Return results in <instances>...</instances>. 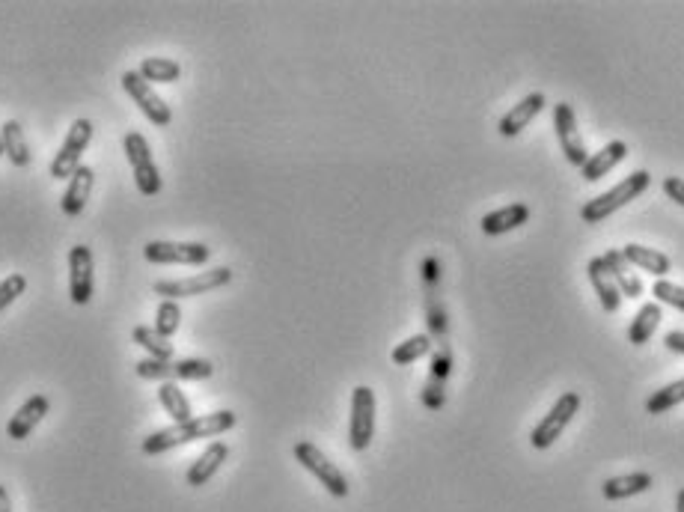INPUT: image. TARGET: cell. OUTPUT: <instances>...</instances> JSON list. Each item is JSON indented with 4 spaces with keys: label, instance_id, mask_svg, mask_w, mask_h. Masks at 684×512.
<instances>
[{
    "label": "cell",
    "instance_id": "6da1fadb",
    "mask_svg": "<svg viewBox=\"0 0 684 512\" xmlns=\"http://www.w3.org/2000/svg\"><path fill=\"white\" fill-rule=\"evenodd\" d=\"M649 185H652V176H649L646 170H634V173L625 176L616 188H610V191H604L601 197L583 203L580 218H583L586 224H601L604 218H610L613 212H619L622 206H628L631 200H637Z\"/></svg>",
    "mask_w": 684,
    "mask_h": 512
},
{
    "label": "cell",
    "instance_id": "7a4b0ae2",
    "mask_svg": "<svg viewBox=\"0 0 684 512\" xmlns=\"http://www.w3.org/2000/svg\"><path fill=\"white\" fill-rule=\"evenodd\" d=\"M134 373L146 382H200L215 373V367L203 358H185V361H155L143 358L134 364Z\"/></svg>",
    "mask_w": 684,
    "mask_h": 512
},
{
    "label": "cell",
    "instance_id": "3957f363",
    "mask_svg": "<svg viewBox=\"0 0 684 512\" xmlns=\"http://www.w3.org/2000/svg\"><path fill=\"white\" fill-rule=\"evenodd\" d=\"M122 149H125V158L134 170V185L143 197H155L161 191V173H158V164L152 158V149H149V140L140 134V131H128L122 137Z\"/></svg>",
    "mask_w": 684,
    "mask_h": 512
},
{
    "label": "cell",
    "instance_id": "277c9868",
    "mask_svg": "<svg viewBox=\"0 0 684 512\" xmlns=\"http://www.w3.org/2000/svg\"><path fill=\"white\" fill-rule=\"evenodd\" d=\"M292 453H295V459L301 462V468H307V471L328 489V495H334V498H348V480H345V474H342L340 468H337L313 441H298V444L292 447Z\"/></svg>",
    "mask_w": 684,
    "mask_h": 512
},
{
    "label": "cell",
    "instance_id": "5b68a950",
    "mask_svg": "<svg viewBox=\"0 0 684 512\" xmlns=\"http://www.w3.org/2000/svg\"><path fill=\"white\" fill-rule=\"evenodd\" d=\"M577 408H580V396L574 393V390H569V393H563L554 405H551V411L536 423V429L530 432V444L536 447V450H548V447H554L557 444V438L566 432V426L571 423V417L577 414Z\"/></svg>",
    "mask_w": 684,
    "mask_h": 512
},
{
    "label": "cell",
    "instance_id": "8992f818",
    "mask_svg": "<svg viewBox=\"0 0 684 512\" xmlns=\"http://www.w3.org/2000/svg\"><path fill=\"white\" fill-rule=\"evenodd\" d=\"M232 280V271L227 265L221 268H212V271H200L194 277H182V280H158L152 286L155 295H164L167 301H176V298H194V295H206L212 289H221Z\"/></svg>",
    "mask_w": 684,
    "mask_h": 512
},
{
    "label": "cell",
    "instance_id": "52a82bcc",
    "mask_svg": "<svg viewBox=\"0 0 684 512\" xmlns=\"http://www.w3.org/2000/svg\"><path fill=\"white\" fill-rule=\"evenodd\" d=\"M375 438V390L360 384L351 393V423H348V444L351 450H366Z\"/></svg>",
    "mask_w": 684,
    "mask_h": 512
},
{
    "label": "cell",
    "instance_id": "ba28073f",
    "mask_svg": "<svg viewBox=\"0 0 684 512\" xmlns=\"http://www.w3.org/2000/svg\"><path fill=\"white\" fill-rule=\"evenodd\" d=\"M90 140H93V123L84 117L75 120L66 140H63V146H60V152L51 161V176L54 179H72V173L81 167V155L87 152Z\"/></svg>",
    "mask_w": 684,
    "mask_h": 512
},
{
    "label": "cell",
    "instance_id": "9c48e42d",
    "mask_svg": "<svg viewBox=\"0 0 684 512\" xmlns=\"http://www.w3.org/2000/svg\"><path fill=\"white\" fill-rule=\"evenodd\" d=\"M122 87H125V93L134 99V105L140 108V114L152 123V126L158 128H167L170 123H173V111H170V105L152 90V84H146L134 69L131 72H125L122 75Z\"/></svg>",
    "mask_w": 684,
    "mask_h": 512
},
{
    "label": "cell",
    "instance_id": "30bf717a",
    "mask_svg": "<svg viewBox=\"0 0 684 512\" xmlns=\"http://www.w3.org/2000/svg\"><path fill=\"white\" fill-rule=\"evenodd\" d=\"M143 256L152 265H206L212 248L203 242H149Z\"/></svg>",
    "mask_w": 684,
    "mask_h": 512
},
{
    "label": "cell",
    "instance_id": "8fae6325",
    "mask_svg": "<svg viewBox=\"0 0 684 512\" xmlns=\"http://www.w3.org/2000/svg\"><path fill=\"white\" fill-rule=\"evenodd\" d=\"M554 128H557V137H560L566 161L571 167H583L589 161V152H586V143H583V137L577 131V117H574L569 102H560L554 108Z\"/></svg>",
    "mask_w": 684,
    "mask_h": 512
},
{
    "label": "cell",
    "instance_id": "7c38bea8",
    "mask_svg": "<svg viewBox=\"0 0 684 512\" xmlns=\"http://www.w3.org/2000/svg\"><path fill=\"white\" fill-rule=\"evenodd\" d=\"M69 298L81 307L93 301V251L87 245L69 251Z\"/></svg>",
    "mask_w": 684,
    "mask_h": 512
},
{
    "label": "cell",
    "instance_id": "4fadbf2b",
    "mask_svg": "<svg viewBox=\"0 0 684 512\" xmlns=\"http://www.w3.org/2000/svg\"><path fill=\"white\" fill-rule=\"evenodd\" d=\"M48 408H51V402H48V396H42V393H33L30 399H24V405L9 417V423H6V435L12 438V441H24L39 423H42V417L48 414Z\"/></svg>",
    "mask_w": 684,
    "mask_h": 512
},
{
    "label": "cell",
    "instance_id": "5bb4252c",
    "mask_svg": "<svg viewBox=\"0 0 684 512\" xmlns=\"http://www.w3.org/2000/svg\"><path fill=\"white\" fill-rule=\"evenodd\" d=\"M93 182H96V173H93L90 164H81V167L72 173L69 188H66V194H63V200H60V209H63L69 218H78V215L87 209V200H90V194H93Z\"/></svg>",
    "mask_w": 684,
    "mask_h": 512
},
{
    "label": "cell",
    "instance_id": "9a60e30c",
    "mask_svg": "<svg viewBox=\"0 0 684 512\" xmlns=\"http://www.w3.org/2000/svg\"><path fill=\"white\" fill-rule=\"evenodd\" d=\"M545 93H530V96H524L503 120H500V126H497V131L503 134V137H515V134H521L524 128L530 126L542 111H545Z\"/></svg>",
    "mask_w": 684,
    "mask_h": 512
},
{
    "label": "cell",
    "instance_id": "2e32d148",
    "mask_svg": "<svg viewBox=\"0 0 684 512\" xmlns=\"http://www.w3.org/2000/svg\"><path fill=\"white\" fill-rule=\"evenodd\" d=\"M229 459V447L224 444V441H215V444H209L200 456H197V462L188 468V486H194V489H200V486H206L218 471H221V465Z\"/></svg>",
    "mask_w": 684,
    "mask_h": 512
},
{
    "label": "cell",
    "instance_id": "e0dca14e",
    "mask_svg": "<svg viewBox=\"0 0 684 512\" xmlns=\"http://www.w3.org/2000/svg\"><path fill=\"white\" fill-rule=\"evenodd\" d=\"M586 274H589V280H592V286H595V295H598L604 313H616V310L622 307V295H619V286H616L613 274H610L607 265L601 262V256H595V259L586 262Z\"/></svg>",
    "mask_w": 684,
    "mask_h": 512
},
{
    "label": "cell",
    "instance_id": "ac0fdd59",
    "mask_svg": "<svg viewBox=\"0 0 684 512\" xmlns=\"http://www.w3.org/2000/svg\"><path fill=\"white\" fill-rule=\"evenodd\" d=\"M601 262L613 274V280L619 286V295H625V298H640L643 295V280L634 271V265L622 256V251H607V254L601 256Z\"/></svg>",
    "mask_w": 684,
    "mask_h": 512
},
{
    "label": "cell",
    "instance_id": "d6986e66",
    "mask_svg": "<svg viewBox=\"0 0 684 512\" xmlns=\"http://www.w3.org/2000/svg\"><path fill=\"white\" fill-rule=\"evenodd\" d=\"M652 489V474L646 471H634V474H622V477H610L604 480L601 486V495L607 501H628V498H637L643 492Z\"/></svg>",
    "mask_w": 684,
    "mask_h": 512
},
{
    "label": "cell",
    "instance_id": "ffe728a7",
    "mask_svg": "<svg viewBox=\"0 0 684 512\" xmlns=\"http://www.w3.org/2000/svg\"><path fill=\"white\" fill-rule=\"evenodd\" d=\"M238 423V417L232 411H215V414H203V417H194L185 426V435H188V444L191 441H200V438H218L229 432L232 426Z\"/></svg>",
    "mask_w": 684,
    "mask_h": 512
},
{
    "label": "cell",
    "instance_id": "44dd1931",
    "mask_svg": "<svg viewBox=\"0 0 684 512\" xmlns=\"http://www.w3.org/2000/svg\"><path fill=\"white\" fill-rule=\"evenodd\" d=\"M625 155H628V146H625L622 140H613V143H607L601 152L589 155V161L580 167V173H583V179H586V182H598V179H601V176H607L616 164H622V161H625Z\"/></svg>",
    "mask_w": 684,
    "mask_h": 512
},
{
    "label": "cell",
    "instance_id": "7402d4cb",
    "mask_svg": "<svg viewBox=\"0 0 684 512\" xmlns=\"http://www.w3.org/2000/svg\"><path fill=\"white\" fill-rule=\"evenodd\" d=\"M527 218H530V209L524 203H512V206H503L497 212H488L482 218V233L485 236H503V233L518 230L521 224H527Z\"/></svg>",
    "mask_w": 684,
    "mask_h": 512
},
{
    "label": "cell",
    "instance_id": "603a6c76",
    "mask_svg": "<svg viewBox=\"0 0 684 512\" xmlns=\"http://www.w3.org/2000/svg\"><path fill=\"white\" fill-rule=\"evenodd\" d=\"M622 256L634 265V268H643L646 274H655L658 280H664V274L673 271V262L670 256L655 251V248H643V245H625L622 248Z\"/></svg>",
    "mask_w": 684,
    "mask_h": 512
},
{
    "label": "cell",
    "instance_id": "cb8c5ba5",
    "mask_svg": "<svg viewBox=\"0 0 684 512\" xmlns=\"http://www.w3.org/2000/svg\"><path fill=\"white\" fill-rule=\"evenodd\" d=\"M661 316H664V313H661V304H658V301L643 304V307L637 310L631 328H628V340H631L634 346H646V343L655 337V331H658V325H661Z\"/></svg>",
    "mask_w": 684,
    "mask_h": 512
},
{
    "label": "cell",
    "instance_id": "d4e9b609",
    "mask_svg": "<svg viewBox=\"0 0 684 512\" xmlns=\"http://www.w3.org/2000/svg\"><path fill=\"white\" fill-rule=\"evenodd\" d=\"M0 134H3V155L9 158V164L12 167H30V146H27L21 123H15V120L3 123Z\"/></svg>",
    "mask_w": 684,
    "mask_h": 512
},
{
    "label": "cell",
    "instance_id": "484cf974",
    "mask_svg": "<svg viewBox=\"0 0 684 512\" xmlns=\"http://www.w3.org/2000/svg\"><path fill=\"white\" fill-rule=\"evenodd\" d=\"M158 402H161V408L173 417V423H188V420H194L191 402H188V396L182 393V387L176 382L158 384Z\"/></svg>",
    "mask_w": 684,
    "mask_h": 512
},
{
    "label": "cell",
    "instance_id": "4316f807",
    "mask_svg": "<svg viewBox=\"0 0 684 512\" xmlns=\"http://www.w3.org/2000/svg\"><path fill=\"white\" fill-rule=\"evenodd\" d=\"M137 75L146 84H176L182 75V66L170 57H146L137 69Z\"/></svg>",
    "mask_w": 684,
    "mask_h": 512
},
{
    "label": "cell",
    "instance_id": "83f0119b",
    "mask_svg": "<svg viewBox=\"0 0 684 512\" xmlns=\"http://www.w3.org/2000/svg\"><path fill=\"white\" fill-rule=\"evenodd\" d=\"M182 444H188L185 426H182V423H173V426H167V429H158V432L146 435L143 444H140V450H143L146 456H158V453H167V450L182 447Z\"/></svg>",
    "mask_w": 684,
    "mask_h": 512
},
{
    "label": "cell",
    "instance_id": "f1b7e54d",
    "mask_svg": "<svg viewBox=\"0 0 684 512\" xmlns=\"http://www.w3.org/2000/svg\"><path fill=\"white\" fill-rule=\"evenodd\" d=\"M131 340H134L137 346H143V349L149 352V358H155V361H173V343H170L167 337H161L155 328L137 325L134 334H131Z\"/></svg>",
    "mask_w": 684,
    "mask_h": 512
},
{
    "label": "cell",
    "instance_id": "f546056e",
    "mask_svg": "<svg viewBox=\"0 0 684 512\" xmlns=\"http://www.w3.org/2000/svg\"><path fill=\"white\" fill-rule=\"evenodd\" d=\"M432 346H435V343H432L429 334H414V337H408L405 343H399V346L390 352V358H393L396 367H408V364L426 358V355L432 352Z\"/></svg>",
    "mask_w": 684,
    "mask_h": 512
},
{
    "label": "cell",
    "instance_id": "4dcf8cb0",
    "mask_svg": "<svg viewBox=\"0 0 684 512\" xmlns=\"http://www.w3.org/2000/svg\"><path fill=\"white\" fill-rule=\"evenodd\" d=\"M684 402V379H679V382L667 384V387H661V390H655L652 396H649V402H646V411L649 414H667L670 408H676V405H682Z\"/></svg>",
    "mask_w": 684,
    "mask_h": 512
},
{
    "label": "cell",
    "instance_id": "1f68e13d",
    "mask_svg": "<svg viewBox=\"0 0 684 512\" xmlns=\"http://www.w3.org/2000/svg\"><path fill=\"white\" fill-rule=\"evenodd\" d=\"M179 325H182V310H179V304L164 298V301L158 304V310H155V325H152V328H155L161 337L170 340V337L179 331Z\"/></svg>",
    "mask_w": 684,
    "mask_h": 512
},
{
    "label": "cell",
    "instance_id": "d6a6232c",
    "mask_svg": "<svg viewBox=\"0 0 684 512\" xmlns=\"http://www.w3.org/2000/svg\"><path fill=\"white\" fill-rule=\"evenodd\" d=\"M426 322H429V337H438V340H444L447 337V313H444V304H441V298H438V292H435V286H429V298H426Z\"/></svg>",
    "mask_w": 684,
    "mask_h": 512
},
{
    "label": "cell",
    "instance_id": "836d02e7",
    "mask_svg": "<svg viewBox=\"0 0 684 512\" xmlns=\"http://www.w3.org/2000/svg\"><path fill=\"white\" fill-rule=\"evenodd\" d=\"M652 295L658 298V304L676 307V310H682L684 313V286H679V283H670V280H655Z\"/></svg>",
    "mask_w": 684,
    "mask_h": 512
},
{
    "label": "cell",
    "instance_id": "e575fe53",
    "mask_svg": "<svg viewBox=\"0 0 684 512\" xmlns=\"http://www.w3.org/2000/svg\"><path fill=\"white\" fill-rule=\"evenodd\" d=\"M24 289H27V277H24V274H9L6 280H0V313H3L18 295H24Z\"/></svg>",
    "mask_w": 684,
    "mask_h": 512
},
{
    "label": "cell",
    "instance_id": "d590c367",
    "mask_svg": "<svg viewBox=\"0 0 684 512\" xmlns=\"http://www.w3.org/2000/svg\"><path fill=\"white\" fill-rule=\"evenodd\" d=\"M453 373V352L441 343V349L432 358V382L447 384V376Z\"/></svg>",
    "mask_w": 684,
    "mask_h": 512
},
{
    "label": "cell",
    "instance_id": "8d00e7d4",
    "mask_svg": "<svg viewBox=\"0 0 684 512\" xmlns=\"http://www.w3.org/2000/svg\"><path fill=\"white\" fill-rule=\"evenodd\" d=\"M423 402L429 405V408H441L444 402H447V393H444V384L438 382H426V390H423Z\"/></svg>",
    "mask_w": 684,
    "mask_h": 512
},
{
    "label": "cell",
    "instance_id": "74e56055",
    "mask_svg": "<svg viewBox=\"0 0 684 512\" xmlns=\"http://www.w3.org/2000/svg\"><path fill=\"white\" fill-rule=\"evenodd\" d=\"M664 194H667L670 200H676L684 209V179H679V176H667V179H664Z\"/></svg>",
    "mask_w": 684,
    "mask_h": 512
},
{
    "label": "cell",
    "instance_id": "f35d334b",
    "mask_svg": "<svg viewBox=\"0 0 684 512\" xmlns=\"http://www.w3.org/2000/svg\"><path fill=\"white\" fill-rule=\"evenodd\" d=\"M664 346H667L670 352H676V355H684V331H670V334L664 337Z\"/></svg>",
    "mask_w": 684,
    "mask_h": 512
},
{
    "label": "cell",
    "instance_id": "ab89813d",
    "mask_svg": "<svg viewBox=\"0 0 684 512\" xmlns=\"http://www.w3.org/2000/svg\"><path fill=\"white\" fill-rule=\"evenodd\" d=\"M423 277H426L429 286H438V259H435V256H429V259L423 262Z\"/></svg>",
    "mask_w": 684,
    "mask_h": 512
},
{
    "label": "cell",
    "instance_id": "60d3db41",
    "mask_svg": "<svg viewBox=\"0 0 684 512\" xmlns=\"http://www.w3.org/2000/svg\"><path fill=\"white\" fill-rule=\"evenodd\" d=\"M0 512H12V504H9V492L0 486Z\"/></svg>",
    "mask_w": 684,
    "mask_h": 512
},
{
    "label": "cell",
    "instance_id": "b9f144b4",
    "mask_svg": "<svg viewBox=\"0 0 684 512\" xmlns=\"http://www.w3.org/2000/svg\"><path fill=\"white\" fill-rule=\"evenodd\" d=\"M676 512H684V489H679V495H676Z\"/></svg>",
    "mask_w": 684,
    "mask_h": 512
},
{
    "label": "cell",
    "instance_id": "7bdbcfd3",
    "mask_svg": "<svg viewBox=\"0 0 684 512\" xmlns=\"http://www.w3.org/2000/svg\"><path fill=\"white\" fill-rule=\"evenodd\" d=\"M0 155H3V134H0Z\"/></svg>",
    "mask_w": 684,
    "mask_h": 512
}]
</instances>
